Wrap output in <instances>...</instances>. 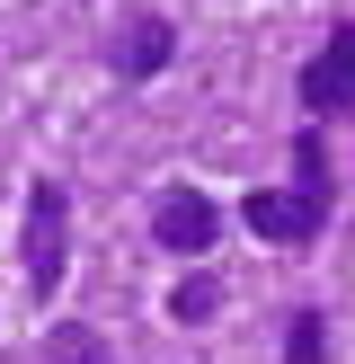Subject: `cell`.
Instances as JSON below:
<instances>
[{
    "label": "cell",
    "instance_id": "cell-7",
    "mask_svg": "<svg viewBox=\"0 0 355 364\" xmlns=\"http://www.w3.org/2000/svg\"><path fill=\"white\" fill-rule=\"evenodd\" d=\"M284 364H329V320H320V311L284 320Z\"/></svg>",
    "mask_w": 355,
    "mask_h": 364
},
{
    "label": "cell",
    "instance_id": "cell-1",
    "mask_svg": "<svg viewBox=\"0 0 355 364\" xmlns=\"http://www.w3.org/2000/svg\"><path fill=\"white\" fill-rule=\"evenodd\" d=\"M240 223L258 231V240H275V249L320 240V223H329V142H320V124L293 134V187H258L240 205Z\"/></svg>",
    "mask_w": 355,
    "mask_h": 364
},
{
    "label": "cell",
    "instance_id": "cell-8",
    "mask_svg": "<svg viewBox=\"0 0 355 364\" xmlns=\"http://www.w3.org/2000/svg\"><path fill=\"white\" fill-rule=\"evenodd\" d=\"M213 302H222V284H213L204 267H195V276L169 294V320H178V329H195V320H213Z\"/></svg>",
    "mask_w": 355,
    "mask_h": 364
},
{
    "label": "cell",
    "instance_id": "cell-4",
    "mask_svg": "<svg viewBox=\"0 0 355 364\" xmlns=\"http://www.w3.org/2000/svg\"><path fill=\"white\" fill-rule=\"evenodd\" d=\"M151 231H160V249H178V258H204V249H213V231H222V213H213V196L169 187V196L151 205Z\"/></svg>",
    "mask_w": 355,
    "mask_h": 364
},
{
    "label": "cell",
    "instance_id": "cell-6",
    "mask_svg": "<svg viewBox=\"0 0 355 364\" xmlns=\"http://www.w3.org/2000/svg\"><path fill=\"white\" fill-rule=\"evenodd\" d=\"M36 364H106V338L89 329V320H62V329L36 338Z\"/></svg>",
    "mask_w": 355,
    "mask_h": 364
},
{
    "label": "cell",
    "instance_id": "cell-5",
    "mask_svg": "<svg viewBox=\"0 0 355 364\" xmlns=\"http://www.w3.org/2000/svg\"><path fill=\"white\" fill-rule=\"evenodd\" d=\"M169 63H178V27L169 18H124V36H116V71L124 80H160Z\"/></svg>",
    "mask_w": 355,
    "mask_h": 364
},
{
    "label": "cell",
    "instance_id": "cell-3",
    "mask_svg": "<svg viewBox=\"0 0 355 364\" xmlns=\"http://www.w3.org/2000/svg\"><path fill=\"white\" fill-rule=\"evenodd\" d=\"M302 107H311V116H346L355 107V18H337L329 45L302 63Z\"/></svg>",
    "mask_w": 355,
    "mask_h": 364
},
{
    "label": "cell",
    "instance_id": "cell-2",
    "mask_svg": "<svg viewBox=\"0 0 355 364\" xmlns=\"http://www.w3.org/2000/svg\"><path fill=\"white\" fill-rule=\"evenodd\" d=\"M62 267H71V196L53 178H36L27 196V294H62Z\"/></svg>",
    "mask_w": 355,
    "mask_h": 364
}]
</instances>
